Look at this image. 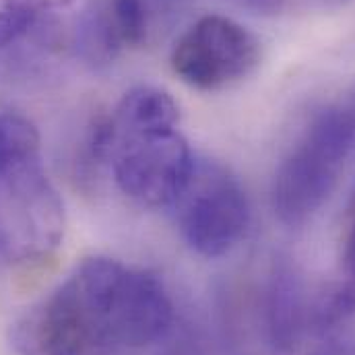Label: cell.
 Wrapping results in <instances>:
<instances>
[{"label":"cell","instance_id":"cell-2","mask_svg":"<svg viewBox=\"0 0 355 355\" xmlns=\"http://www.w3.org/2000/svg\"><path fill=\"white\" fill-rule=\"evenodd\" d=\"M64 236V205L42 162L35 126L0 112V265L48 259Z\"/></svg>","mask_w":355,"mask_h":355},{"label":"cell","instance_id":"cell-6","mask_svg":"<svg viewBox=\"0 0 355 355\" xmlns=\"http://www.w3.org/2000/svg\"><path fill=\"white\" fill-rule=\"evenodd\" d=\"M261 62L259 40L234 19L207 15L174 46L172 69L190 87L217 91L246 79Z\"/></svg>","mask_w":355,"mask_h":355},{"label":"cell","instance_id":"cell-5","mask_svg":"<svg viewBox=\"0 0 355 355\" xmlns=\"http://www.w3.org/2000/svg\"><path fill=\"white\" fill-rule=\"evenodd\" d=\"M178 223L186 244L205 259H219L240 244L250 223L244 188L225 168L196 166L176 200Z\"/></svg>","mask_w":355,"mask_h":355},{"label":"cell","instance_id":"cell-1","mask_svg":"<svg viewBox=\"0 0 355 355\" xmlns=\"http://www.w3.org/2000/svg\"><path fill=\"white\" fill-rule=\"evenodd\" d=\"M174 322L164 283L141 268L95 257L12 324L15 355H137Z\"/></svg>","mask_w":355,"mask_h":355},{"label":"cell","instance_id":"cell-7","mask_svg":"<svg viewBox=\"0 0 355 355\" xmlns=\"http://www.w3.org/2000/svg\"><path fill=\"white\" fill-rule=\"evenodd\" d=\"M73 0H2L0 77L27 79L73 42Z\"/></svg>","mask_w":355,"mask_h":355},{"label":"cell","instance_id":"cell-4","mask_svg":"<svg viewBox=\"0 0 355 355\" xmlns=\"http://www.w3.org/2000/svg\"><path fill=\"white\" fill-rule=\"evenodd\" d=\"M355 143V114L331 105L318 112L279 164L270 202L287 227L306 225L329 200Z\"/></svg>","mask_w":355,"mask_h":355},{"label":"cell","instance_id":"cell-8","mask_svg":"<svg viewBox=\"0 0 355 355\" xmlns=\"http://www.w3.org/2000/svg\"><path fill=\"white\" fill-rule=\"evenodd\" d=\"M302 320L300 281L289 266H277L266 291V327L275 347L293 349L302 333Z\"/></svg>","mask_w":355,"mask_h":355},{"label":"cell","instance_id":"cell-12","mask_svg":"<svg viewBox=\"0 0 355 355\" xmlns=\"http://www.w3.org/2000/svg\"><path fill=\"white\" fill-rule=\"evenodd\" d=\"M250 6H254V8H259V10H275V8H279V4H281V0H246Z\"/></svg>","mask_w":355,"mask_h":355},{"label":"cell","instance_id":"cell-3","mask_svg":"<svg viewBox=\"0 0 355 355\" xmlns=\"http://www.w3.org/2000/svg\"><path fill=\"white\" fill-rule=\"evenodd\" d=\"M93 145L118 188L145 207L176 205L196 168L176 126H145L116 112L95 130Z\"/></svg>","mask_w":355,"mask_h":355},{"label":"cell","instance_id":"cell-11","mask_svg":"<svg viewBox=\"0 0 355 355\" xmlns=\"http://www.w3.org/2000/svg\"><path fill=\"white\" fill-rule=\"evenodd\" d=\"M343 265H345V272L349 277V285L355 287V219L347 232L345 238V248H343Z\"/></svg>","mask_w":355,"mask_h":355},{"label":"cell","instance_id":"cell-9","mask_svg":"<svg viewBox=\"0 0 355 355\" xmlns=\"http://www.w3.org/2000/svg\"><path fill=\"white\" fill-rule=\"evenodd\" d=\"M71 46L75 48L77 56L93 69L107 67L118 56V52L124 46L114 27L107 0L91 2L79 15V19L73 25Z\"/></svg>","mask_w":355,"mask_h":355},{"label":"cell","instance_id":"cell-10","mask_svg":"<svg viewBox=\"0 0 355 355\" xmlns=\"http://www.w3.org/2000/svg\"><path fill=\"white\" fill-rule=\"evenodd\" d=\"M122 46H141L147 37V8L143 0H107Z\"/></svg>","mask_w":355,"mask_h":355}]
</instances>
